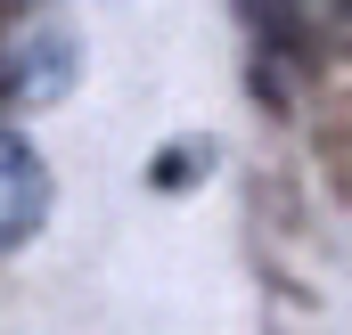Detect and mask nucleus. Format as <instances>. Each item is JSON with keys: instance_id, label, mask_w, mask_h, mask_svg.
I'll return each mask as SVG.
<instances>
[{"instance_id": "3", "label": "nucleus", "mask_w": 352, "mask_h": 335, "mask_svg": "<svg viewBox=\"0 0 352 335\" xmlns=\"http://www.w3.org/2000/svg\"><path fill=\"white\" fill-rule=\"evenodd\" d=\"M197 172H205V156H164V164H156V188H180V180H197Z\"/></svg>"}, {"instance_id": "2", "label": "nucleus", "mask_w": 352, "mask_h": 335, "mask_svg": "<svg viewBox=\"0 0 352 335\" xmlns=\"http://www.w3.org/2000/svg\"><path fill=\"white\" fill-rule=\"evenodd\" d=\"M41 221H50V164L16 131H0V253L25 246Z\"/></svg>"}, {"instance_id": "1", "label": "nucleus", "mask_w": 352, "mask_h": 335, "mask_svg": "<svg viewBox=\"0 0 352 335\" xmlns=\"http://www.w3.org/2000/svg\"><path fill=\"white\" fill-rule=\"evenodd\" d=\"M82 74V33L58 25V16H16L0 33V106L33 115V106H58Z\"/></svg>"}]
</instances>
